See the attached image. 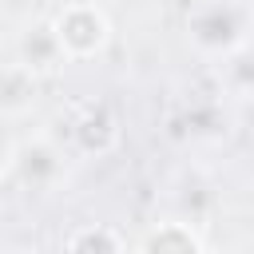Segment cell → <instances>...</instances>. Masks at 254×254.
<instances>
[{
    "label": "cell",
    "mask_w": 254,
    "mask_h": 254,
    "mask_svg": "<svg viewBox=\"0 0 254 254\" xmlns=\"http://www.w3.org/2000/svg\"><path fill=\"white\" fill-rule=\"evenodd\" d=\"M67 171V155L60 143H52L48 135H32V139H16L8 131V147H4V183H20L28 187V194H48L60 187Z\"/></svg>",
    "instance_id": "6da1fadb"
},
{
    "label": "cell",
    "mask_w": 254,
    "mask_h": 254,
    "mask_svg": "<svg viewBox=\"0 0 254 254\" xmlns=\"http://www.w3.org/2000/svg\"><path fill=\"white\" fill-rule=\"evenodd\" d=\"M52 28L71 64L99 60L111 44V20L95 0H67L52 12Z\"/></svg>",
    "instance_id": "7a4b0ae2"
},
{
    "label": "cell",
    "mask_w": 254,
    "mask_h": 254,
    "mask_svg": "<svg viewBox=\"0 0 254 254\" xmlns=\"http://www.w3.org/2000/svg\"><path fill=\"white\" fill-rule=\"evenodd\" d=\"M20 67H28L36 79H48V75H56L60 67H67L71 60H67V52L60 48V40H56V28H52V20L48 24H28L20 36H16V56H12Z\"/></svg>",
    "instance_id": "3957f363"
},
{
    "label": "cell",
    "mask_w": 254,
    "mask_h": 254,
    "mask_svg": "<svg viewBox=\"0 0 254 254\" xmlns=\"http://www.w3.org/2000/svg\"><path fill=\"white\" fill-rule=\"evenodd\" d=\"M71 139H75V147L83 155H107V151H115V143H119V119H115V111L107 103L83 107V115L71 123Z\"/></svg>",
    "instance_id": "277c9868"
},
{
    "label": "cell",
    "mask_w": 254,
    "mask_h": 254,
    "mask_svg": "<svg viewBox=\"0 0 254 254\" xmlns=\"http://www.w3.org/2000/svg\"><path fill=\"white\" fill-rule=\"evenodd\" d=\"M135 254H206V246H202V238L190 222L163 218L135 242Z\"/></svg>",
    "instance_id": "5b68a950"
},
{
    "label": "cell",
    "mask_w": 254,
    "mask_h": 254,
    "mask_svg": "<svg viewBox=\"0 0 254 254\" xmlns=\"http://www.w3.org/2000/svg\"><path fill=\"white\" fill-rule=\"evenodd\" d=\"M36 75L28 71V67H20L16 60H8L4 64V79H0V107H4V119L8 123H16L28 107H32V99H36Z\"/></svg>",
    "instance_id": "8992f818"
},
{
    "label": "cell",
    "mask_w": 254,
    "mask_h": 254,
    "mask_svg": "<svg viewBox=\"0 0 254 254\" xmlns=\"http://www.w3.org/2000/svg\"><path fill=\"white\" fill-rule=\"evenodd\" d=\"M64 254H127V242L111 222H83L67 234Z\"/></svg>",
    "instance_id": "52a82bcc"
},
{
    "label": "cell",
    "mask_w": 254,
    "mask_h": 254,
    "mask_svg": "<svg viewBox=\"0 0 254 254\" xmlns=\"http://www.w3.org/2000/svg\"><path fill=\"white\" fill-rule=\"evenodd\" d=\"M190 36H194L202 48H210V52H218V48H234V20H230L222 8H206V12L194 16Z\"/></svg>",
    "instance_id": "ba28073f"
},
{
    "label": "cell",
    "mask_w": 254,
    "mask_h": 254,
    "mask_svg": "<svg viewBox=\"0 0 254 254\" xmlns=\"http://www.w3.org/2000/svg\"><path fill=\"white\" fill-rule=\"evenodd\" d=\"M226 79L238 95H254V44H238L226 56Z\"/></svg>",
    "instance_id": "9c48e42d"
},
{
    "label": "cell",
    "mask_w": 254,
    "mask_h": 254,
    "mask_svg": "<svg viewBox=\"0 0 254 254\" xmlns=\"http://www.w3.org/2000/svg\"><path fill=\"white\" fill-rule=\"evenodd\" d=\"M8 254H40V250H36V246H12Z\"/></svg>",
    "instance_id": "30bf717a"
}]
</instances>
